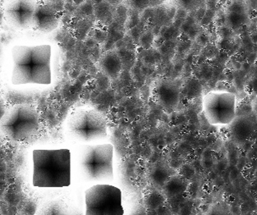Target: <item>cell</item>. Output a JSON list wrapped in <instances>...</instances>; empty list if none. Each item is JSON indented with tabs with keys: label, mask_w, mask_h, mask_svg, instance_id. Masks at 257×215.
<instances>
[{
	"label": "cell",
	"mask_w": 257,
	"mask_h": 215,
	"mask_svg": "<svg viewBox=\"0 0 257 215\" xmlns=\"http://www.w3.org/2000/svg\"><path fill=\"white\" fill-rule=\"evenodd\" d=\"M14 85H50L51 77V46L16 45L11 49Z\"/></svg>",
	"instance_id": "6da1fadb"
},
{
	"label": "cell",
	"mask_w": 257,
	"mask_h": 215,
	"mask_svg": "<svg viewBox=\"0 0 257 215\" xmlns=\"http://www.w3.org/2000/svg\"><path fill=\"white\" fill-rule=\"evenodd\" d=\"M33 185L35 187L60 188L71 185V152L61 149H37L33 152Z\"/></svg>",
	"instance_id": "7a4b0ae2"
},
{
	"label": "cell",
	"mask_w": 257,
	"mask_h": 215,
	"mask_svg": "<svg viewBox=\"0 0 257 215\" xmlns=\"http://www.w3.org/2000/svg\"><path fill=\"white\" fill-rule=\"evenodd\" d=\"M114 147L112 144H86L80 148L78 165L88 182H112Z\"/></svg>",
	"instance_id": "3957f363"
},
{
	"label": "cell",
	"mask_w": 257,
	"mask_h": 215,
	"mask_svg": "<svg viewBox=\"0 0 257 215\" xmlns=\"http://www.w3.org/2000/svg\"><path fill=\"white\" fill-rule=\"evenodd\" d=\"M66 131L71 139L85 145L108 138L106 119L91 108L75 109L66 120Z\"/></svg>",
	"instance_id": "277c9868"
},
{
	"label": "cell",
	"mask_w": 257,
	"mask_h": 215,
	"mask_svg": "<svg viewBox=\"0 0 257 215\" xmlns=\"http://www.w3.org/2000/svg\"><path fill=\"white\" fill-rule=\"evenodd\" d=\"M40 115L30 104L10 107L1 117L0 127L4 136L12 142H23L39 131Z\"/></svg>",
	"instance_id": "5b68a950"
},
{
	"label": "cell",
	"mask_w": 257,
	"mask_h": 215,
	"mask_svg": "<svg viewBox=\"0 0 257 215\" xmlns=\"http://www.w3.org/2000/svg\"><path fill=\"white\" fill-rule=\"evenodd\" d=\"M121 191L109 184H96L85 191V215H124Z\"/></svg>",
	"instance_id": "8992f818"
},
{
	"label": "cell",
	"mask_w": 257,
	"mask_h": 215,
	"mask_svg": "<svg viewBox=\"0 0 257 215\" xmlns=\"http://www.w3.org/2000/svg\"><path fill=\"white\" fill-rule=\"evenodd\" d=\"M203 112L208 122L213 125H229L238 116L237 97L228 91H212L202 101Z\"/></svg>",
	"instance_id": "52a82bcc"
},
{
	"label": "cell",
	"mask_w": 257,
	"mask_h": 215,
	"mask_svg": "<svg viewBox=\"0 0 257 215\" xmlns=\"http://www.w3.org/2000/svg\"><path fill=\"white\" fill-rule=\"evenodd\" d=\"M35 1L13 0L5 6V16L9 23L18 30L33 28V17L35 13Z\"/></svg>",
	"instance_id": "ba28073f"
},
{
	"label": "cell",
	"mask_w": 257,
	"mask_h": 215,
	"mask_svg": "<svg viewBox=\"0 0 257 215\" xmlns=\"http://www.w3.org/2000/svg\"><path fill=\"white\" fill-rule=\"evenodd\" d=\"M60 17L54 6L49 3L41 1L36 4L35 13L33 17V30L39 33H52L60 24Z\"/></svg>",
	"instance_id": "9c48e42d"
},
{
	"label": "cell",
	"mask_w": 257,
	"mask_h": 215,
	"mask_svg": "<svg viewBox=\"0 0 257 215\" xmlns=\"http://www.w3.org/2000/svg\"><path fill=\"white\" fill-rule=\"evenodd\" d=\"M154 94L156 102L167 110L176 109L179 104L180 88L172 80H159L155 86Z\"/></svg>",
	"instance_id": "30bf717a"
},
{
	"label": "cell",
	"mask_w": 257,
	"mask_h": 215,
	"mask_svg": "<svg viewBox=\"0 0 257 215\" xmlns=\"http://www.w3.org/2000/svg\"><path fill=\"white\" fill-rule=\"evenodd\" d=\"M255 130L254 120L249 115H238L229 125L230 134L232 141L238 144L246 142Z\"/></svg>",
	"instance_id": "8fae6325"
},
{
	"label": "cell",
	"mask_w": 257,
	"mask_h": 215,
	"mask_svg": "<svg viewBox=\"0 0 257 215\" xmlns=\"http://www.w3.org/2000/svg\"><path fill=\"white\" fill-rule=\"evenodd\" d=\"M98 67L105 77L110 80H115L120 75L122 63L116 53L109 51L99 58Z\"/></svg>",
	"instance_id": "7c38bea8"
},
{
	"label": "cell",
	"mask_w": 257,
	"mask_h": 215,
	"mask_svg": "<svg viewBox=\"0 0 257 215\" xmlns=\"http://www.w3.org/2000/svg\"><path fill=\"white\" fill-rule=\"evenodd\" d=\"M226 19H227V23L229 25L230 28H238L240 27L241 25L244 23L245 17H244L243 13L230 12Z\"/></svg>",
	"instance_id": "4fadbf2b"
},
{
	"label": "cell",
	"mask_w": 257,
	"mask_h": 215,
	"mask_svg": "<svg viewBox=\"0 0 257 215\" xmlns=\"http://www.w3.org/2000/svg\"><path fill=\"white\" fill-rule=\"evenodd\" d=\"M202 215H232L226 206L221 203L211 205Z\"/></svg>",
	"instance_id": "5bb4252c"
},
{
	"label": "cell",
	"mask_w": 257,
	"mask_h": 215,
	"mask_svg": "<svg viewBox=\"0 0 257 215\" xmlns=\"http://www.w3.org/2000/svg\"><path fill=\"white\" fill-rule=\"evenodd\" d=\"M252 109H253V111L257 115V97L254 98V100L253 101V103H252Z\"/></svg>",
	"instance_id": "9a60e30c"
}]
</instances>
